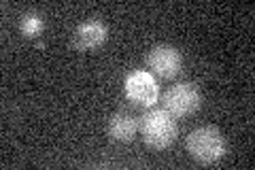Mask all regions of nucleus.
<instances>
[{"mask_svg":"<svg viewBox=\"0 0 255 170\" xmlns=\"http://www.w3.org/2000/svg\"><path fill=\"white\" fill-rule=\"evenodd\" d=\"M140 132L147 145L155 149H166L177 139V121L164 109H153L142 115Z\"/></svg>","mask_w":255,"mask_h":170,"instance_id":"nucleus-1","label":"nucleus"},{"mask_svg":"<svg viewBox=\"0 0 255 170\" xmlns=\"http://www.w3.org/2000/svg\"><path fill=\"white\" fill-rule=\"evenodd\" d=\"M187 149L191 158L198 160L200 164H213V162H217L223 156L226 143H223V136L219 134V130L204 126L187 136Z\"/></svg>","mask_w":255,"mask_h":170,"instance_id":"nucleus-2","label":"nucleus"},{"mask_svg":"<svg viewBox=\"0 0 255 170\" xmlns=\"http://www.w3.org/2000/svg\"><path fill=\"white\" fill-rule=\"evenodd\" d=\"M162 104H164V111H168L172 117H185L196 113L198 107H200V92L191 83L172 85L164 92Z\"/></svg>","mask_w":255,"mask_h":170,"instance_id":"nucleus-3","label":"nucleus"},{"mask_svg":"<svg viewBox=\"0 0 255 170\" xmlns=\"http://www.w3.org/2000/svg\"><path fill=\"white\" fill-rule=\"evenodd\" d=\"M147 64L155 75L170 79L181 72L183 55L177 47H172V45H155V47H151V51L147 53Z\"/></svg>","mask_w":255,"mask_h":170,"instance_id":"nucleus-4","label":"nucleus"},{"mask_svg":"<svg viewBox=\"0 0 255 170\" xmlns=\"http://www.w3.org/2000/svg\"><path fill=\"white\" fill-rule=\"evenodd\" d=\"M126 96L134 104L151 107L157 100V85L155 79L145 70H134L126 79Z\"/></svg>","mask_w":255,"mask_h":170,"instance_id":"nucleus-5","label":"nucleus"},{"mask_svg":"<svg viewBox=\"0 0 255 170\" xmlns=\"http://www.w3.org/2000/svg\"><path fill=\"white\" fill-rule=\"evenodd\" d=\"M109 36V28L107 23H102L100 19H87L81 26L75 30V45L77 49H96L107 40Z\"/></svg>","mask_w":255,"mask_h":170,"instance_id":"nucleus-6","label":"nucleus"},{"mask_svg":"<svg viewBox=\"0 0 255 170\" xmlns=\"http://www.w3.org/2000/svg\"><path fill=\"white\" fill-rule=\"evenodd\" d=\"M107 130L113 141L130 143L134 139V134H136V119H134L130 113H115V115L109 119Z\"/></svg>","mask_w":255,"mask_h":170,"instance_id":"nucleus-7","label":"nucleus"},{"mask_svg":"<svg viewBox=\"0 0 255 170\" xmlns=\"http://www.w3.org/2000/svg\"><path fill=\"white\" fill-rule=\"evenodd\" d=\"M45 28V21L38 13L30 11V13H23L21 15V21H19V30L23 32L26 36H36L41 34V30Z\"/></svg>","mask_w":255,"mask_h":170,"instance_id":"nucleus-8","label":"nucleus"}]
</instances>
